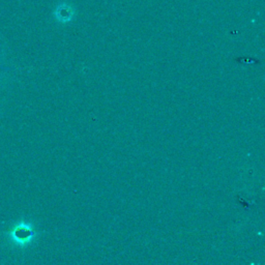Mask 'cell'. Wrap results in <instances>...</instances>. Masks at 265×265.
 I'll list each match as a JSON object with an SVG mask.
<instances>
[{
    "label": "cell",
    "instance_id": "cell-1",
    "mask_svg": "<svg viewBox=\"0 0 265 265\" xmlns=\"http://www.w3.org/2000/svg\"><path fill=\"white\" fill-rule=\"evenodd\" d=\"M10 239L17 246H26L28 245L34 237L35 233L31 225L20 222L19 224H16L12 230L9 233Z\"/></svg>",
    "mask_w": 265,
    "mask_h": 265
},
{
    "label": "cell",
    "instance_id": "cell-2",
    "mask_svg": "<svg viewBox=\"0 0 265 265\" xmlns=\"http://www.w3.org/2000/svg\"><path fill=\"white\" fill-rule=\"evenodd\" d=\"M55 15H56V18H57L59 21L65 22V21H69V20L71 19L72 13H71V10H70L69 7H67V6H60V7L57 9Z\"/></svg>",
    "mask_w": 265,
    "mask_h": 265
},
{
    "label": "cell",
    "instance_id": "cell-3",
    "mask_svg": "<svg viewBox=\"0 0 265 265\" xmlns=\"http://www.w3.org/2000/svg\"><path fill=\"white\" fill-rule=\"evenodd\" d=\"M7 58V53H6V46H4V43L0 39V69L5 68V61Z\"/></svg>",
    "mask_w": 265,
    "mask_h": 265
},
{
    "label": "cell",
    "instance_id": "cell-4",
    "mask_svg": "<svg viewBox=\"0 0 265 265\" xmlns=\"http://www.w3.org/2000/svg\"><path fill=\"white\" fill-rule=\"evenodd\" d=\"M7 79V74H5L4 71L0 72V90H2V85L5 83V80Z\"/></svg>",
    "mask_w": 265,
    "mask_h": 265
}]
</instances>
